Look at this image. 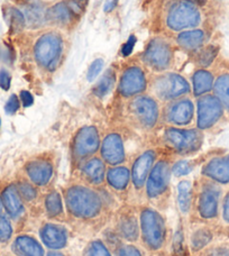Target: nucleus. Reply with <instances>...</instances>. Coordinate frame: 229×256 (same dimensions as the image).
Instances as JSON below:
<instances>
[{
	"instance_id": "nucleus-12",
	"label": "nucleus",
	"mask_w": 229,
	"mask_h": 256,
	"mask_svg": "<svg viewBox=\"0 0 229 256\" xmlns=\"http://www.w3.org/2000/svg\"><path fill=\"white\" fill-rule=\"evenodd\" d=\"M171 176L170 163L166 160L158 161L150 170L146 180V194L150 199L158 198L168 188Z\"/></svg>"
},
{
	"instance_id": "nucleus-17",
	"label": "nucleus",
	"mask_w": 229,
	"mask_h": 256,
	"mask_svg": "<svg viewBox=\"0 0 229 256\" xmlns=\"http://www.w3.org/2000/svg\"><path fill=\"white\" fill-rule=\"evenodd\" d=\"M25 171L32 184L46 186L53 176V164L45 158H36L26 164Z\"/></svg>"
},
{
	"instance_id": "nucleus-32",
	"label": "nucleus",
	"mask_w": 229,
	"mask_h": 256,
	"mask_svg": "<svg viewBox=\"0 0 229 256\" xmlns=\"http://www.w3.org/2000/svg\"><path fill=\"white\" fill-rule=\"evenodd\" d=\"M6 20L8 22L9 28H10L12 33L14 34L20 33L26 26V20L24 14L17 8H8L6 14Z\"/></svg>"
},
{
	"instance_id": "nucleus-19",
	"label": "nucleus",
	"mask_w": 229,
	"mask_h": 256,
	"mask_svg": "<svg viewBox=\"0 0 229 256\" xmlns=\"http://www.w3.org/2000/svg\"><path fill=\"white\" fill-rule=\"evenodd\" d=\"M40 238L48 248L60 250L66 245L68 232L66 228L62 226L56 225V224H46L40 230Z\"/></svg>"
},
{
	"instance_id": "nucleus-3",
	"label": "nucleus",
	"mask_w": 229,
	"mask_h": 256,
	"mask_svg": "<svg viewBox=\"0 0 229 256\" xmlns=\"http://www.w3.org/2000/svg\"><path fill=\"white\" fill-rule=\"evenodd\" d=\"M140 232L145 245L150 250L162 248L166 240V224L156 210L146 208L140 214Z\"/></svg>"
},
{
	"instance_id": "nucleus-30",
	"label": "nucleus",
	"mask_w": 229,
	"mask_h": 256,
	"mask_svg": "<svg viewBox=\"0 0 229 256\" xmlns=\"http://www.w3.org/2000/svg\"><path fill=\"white\" fill-rule=\"evenodd\" d=\"M116 82V73L109 68L94 86V94L99 98H104L112 90Z\"/></svg>"
},
{
	"instance_id": "nucleus-21",
	"label": "nucleus",
	"mask_w": 229,
	"mask_h": 256,
	"mask_svg": "<svg viewBox=\"0 0 229 256\" xmlns=\"http://www.w3.org/2000/svg\"><path fill=\"white\" fill-rule=\"evenodd\" d=\"M82 176L91 184H102L106 179V166L104 160L91 158L84 163L81 168Z\"/></svg>"
},
{
	"instance_id": "nucleus-11",
	"label": "nucleus",
	"mask_w": 229,
	"mask_h": 256,
	"mask_svg": "<svg viewBox=\"0 0 229 256\" xmlns=\"http://www.w3.org/2000/svg\"><path fill=\"white\" fill-rule=\"evenodd\" d=\"M148 88V80L144 71L140 66H130L126 68L119 80L118 91L122 97L134 98L143 94Z\"/></svg>"
},
{
	"instance_id": "nucleus-29",
	"label": "nucleus",
	"mask_w": 229,
	"mask_h": 256,
	"mask_svg": "<svg viewBox=\"0 0 229 256\" xmlns=\"http://www.w3.org/2000/svg\"><path fill=\"white\" fill-rule=\"evenodd\" d=\"M138 222L134 216L126 214L118 224V230L126 240H136L138 237Z\"/></svg>"
},
{
	"instance_id": "nucleus-23",
	"label": "nucleus",
	"mask_w": 229,
	"mask_h": 256,
	"mask_svg": "<svg viewBox=\"0 0 229 256\" xmlns=\"http://www.w3.org/2000/svg\"><path fill=\"white\" fill-rule=\"evenodd\" d=\"M74 17L76 14L73 12L70 4L68 2H58L46 12L48 22H51L52 24L60 26L71 24Z\"/></svg>"
},
{
	"instance_id": "nucleus-31",
	"label": "nucleus",
	"mask_w": 229,
	"mask_h": 256,
	"mask_svg": "<svg viewBox=\"0 0 229 256\" xmlns=\"http://www.w3.org/2000/svg\"><path fill=\"white\" fill-rule=\"evenodd\" d=\"M192 201V186L190 181H181L178 186V204L183 214L189 212Z\"/></svg>"
},
{
	"instance_id": "nucleus-16",
	"label": "nucleus",
	"mask_w": 229,
	"mask_h": 256,
	"mask_svg": "<svg viewBox=\"0 0 229 256\" xmlns=\"http://www.w3.org/2000/svg\"><path fill=\"white\" fill-rule=\"evenodd\" d=\"M155 160H156V154L153 150H148L144 153H142L136 161L132 164V181L135 188L140 189L143 188L148 180L150 170L154 166Z\"/></svg>"
},
{
	"instance_id": "nucleus-26",
	"label": "nucleus",
	"mask_w": 229,
	"mask_h": 256,
	"mask_svg": "<svg viewBox=\"0 0 229 256\" xmlns=\"http://www.w3.org/2000/svg\"><path fill=\"white\" fill-rule=\"evenodd\" d=\"M130 171L126 166H114L107 172V181L112 188L125 190L130 184Z\"/></svg>"
},
{
	"instance_id": "nucleus-24",
	"label": "nucleus",
	"mask_w": 229,
	"mask_h": 256,
	"mask_svg": "<svg viewBox=\"0 0 229 256\" xmlns=\"http://www.w3.org/2000/svg\"><path fill=\"white\" fill-rule=\"evenodd\" d=\"M204 33L200 30H184L178 35L176 42L178 46L186 51L194 52L202 46L204 43Z\"/></svg>"
},
{
	"instance_id": "nucleus-20",
	"label": "nucleus",
	"mask_w": 229,
	"mask_h": 256,
	"mask_svg": "<svg viewBox=\"0 0 229 256\" xmlns=\"http://www.w3.org/2000/svg\"><path fill=\"white\" fill-rule=\"evenodd\" d=\"M2 204L9 216L14 219L20 218L25 212L22 199L16 184H9L2 191Z\"/></svg>"
},
{
	"instance_id": "nucleus-47",
	"label": "nucleus",
	"mask_w": 229,
	"mask_h": 256,
	"mask_svg": "<svg viewBox=\"0 0 229 256\" xmlns=\"http://www.w3.org/2000/svg\"><path fill=\"white\" fill-rule=\"evenodd\" d=\"M222 217H224V220L229 224V192L225 196V198H224Z\"/></svg>"
},
{
	"instance_id": "nucleus-49",
	"label": "nucleus",
	"mask_w": 229,
	"mask_h": 256,
	"mask_svg": "<svg viewBox=\"0 0 229 256\" xmlns=\"http://www.w3.org/2000/svg\"><path fill=\"white\" fill-rule=\"evenodd\" d=\"M186 2L194 4H204L206 2H207V0H186Z\"/></svg>"
},
{
	"instance_id": "nucleus-28",
	"label": "nucleus",
	"mask_w": 229,
	"mask_h": 256,
	"mask_svg": "<svg viewBox=\"0 0 229 256\" xmlns=\"http://www.w3.org/2000/svg\"><path fill=\"white\" fill-rule=\"evenodd\" d=\"M214 91L224 109L229 112V73H222L217 78L214 84Z\"/></svg>"
},
{
	"instance_id": "nucleus-2",
	"label": "nucleus",
	"mask_w": 229,
	"mask_h": 256,
	"mask_svg": "<svg viewBox=\"0 0 229 256\" xmlns=\"http://www.w3.org/2000/svg\"><path fill=\"white\" fill-rule=\"evenodd\" d=\"M63 53L61 35L50 32L40 36L34 46V58L38 66L45 70H56Z\"/></svg>"
},
{
	"instance_id": "nucleus-8",
	"label": "nucleus",
	"mask_w": 229,
	"mask_h": 256,
	"mask_svg": "<svg viewBox=\"0 0 229 256\" xmlns=\"http://www.w3.org/2000/svg\"><path fill=\"white\" fill-rule=\"evenodd\" d=\"M196 106V124L199 130H209L216 125L222 116L224 107L214 94L201 96Z\"/></svg>"
},
{
	"instance_id": "nucleus-48",
	"label": "nucleus",
	"mask_w": 229,
	"mask_h": 256,
	"mask_svg": "<svg viewBox=\"0 0 229 256\" xmlns=\"http://www.w3.org/2000/svg\"><path fill=\"white\" fill-rule=\"evenodd\" d=\"M117 4V0H109V2L104 4V10L106 12H110L112 9L116 7Z\"/></svg>"
},
{
	"instance_id": "nucleus-37",
	"label": "nucleus",
	"mask_w": 229,
	"mask_h": 256,
	"mask_svg": "<svg viewBox=\"0 0 229 256\" xmlns=\"http://www.w3.org/2000/svg\"><path fill=\"white\" fill-rule=\"evenodd\" d=\"M86 256H112L102 242L94 240L86 248Z\"/></svg>"
},
{
	"instance_id": "nucleus-34",
	"label": "nucleus",
	"mask_w": 229,
	"mask_h": 256,
	"mask_svg": "<svg viewBox=\"0 0 229 256\" xmlns=\"http://www.w3.org/2000/svg\"><path fill=\"white\" fill-rule=\"evenodd\" d=\"M45 208L50 217H56L62 214V198L58 191H52L45 198Z\"/></svg>"
},
{
	"instance_id": "nucleus-39",
	"label": "nucleus",
	"mask_w": 229,
	"mask_h": 256,
	"mask_svg": "<svg viewBox=\"0 0 229 256\" xmlns=\"http://www.w3.org/2000/svg\"><path fill=\"white\" fill-rule=\"evenodd\" d=\"M12 235V227L8 219L0 217V242L4 243L10 240Z\"/></svg>"
},
{
	"instance_id": "nucleus-50",
	"label": "nucleus",
	"mask_w": 229,
	"mask_h": 256,
	"mask_svg": "<svg viewBox=\"0 0 229 256\" xmlns=\"http://www.w3.org/2000/svg\"><path fill=\"white\" fill-rule=\"evenodd\" d=\"M2 208H4V204H2V196H0V216H2Z\"/></svg>"
},
{
	"instance_id": "nucleus-22",
	"label": "nucleus",
	"mask_w": 229,
	"mask_h": 256,
	"mask_svg": "<svg viewBox=\"0 0 229 256\" xmlns=\"http://www.w3.org/2000/svg\"><path fill=\"white\" fill-rule=\"evenodd\" d=\"M12 250L17 256H44V250L38 240L30 236H18L12 243Z\"/></svg>"
},
{
	"instance_id": "nucleus-33",
	"label": "nucleus",
	"mask_w": 229,
	"mask_h": 256,
	"mask_svg": "<svg viewBox=\"0 0 229 256\" xmlns=\"http://www.w3.org/2000/svg\"><path fill=\"white\" fill-rule=\"evenodd\" d=\"M212 240V234L208 228H199L191 235V248L196 252L204 248Z\"/></svg>"
},
{
	"instance_id": "nucleus-9",
	"label": "nucleus",
	"mask_w": 229,
	"mask_h": 256,
	"mask_svg": "<svg viewBox=\"0 0 229 256\" xmlns=\"http://www.w3.org/2000/svg\"><path fill=\"white\" fill-rule=\"evenodd\" d=\"M100 145L102 143L97 128L94 126L82 127L73 140V156L79 161L90 158L99 150Z\"/></svg>"
},
{
	"instance_id": "nucleus-45",
	"label": "nucleus",
	"mask_w": 229,
	"mask_h": 256,
	"mask_svg": "<svg viewBox=\"0 0 229 256\" xmlns=\"http://www.w3.org/2000/svg\"><path fill=\"white\" fill-rule=\"evenodd\" d=\"M20 102H22V106H24V107H30L32 104H34L33 96H32L30 92H28V91H26V90L22 91L20 96Z\"/></svg>"
},
{
	"instance_id": "nucleus-13",
	"label": "nucleus",
	"mask_w": 229,
	"mask_h": 256,
	"mask_svg": "<svg viewBox=\"0 0 229 256\" xmlns=\"http://www.w3.org/2000/svg\"><path fill=\"white\" fill-rule=\"evenodd\" d=\"M194 106L189 98H178L164 108V118L168 124L174 126H186L194 120Z\"/></svg>"
},
{
	"instance_id": "nucleus-36",
	"label": "nucleus",
	"mask_w": 229,
	"mask_h": 256,
	"mask_svg": "<svg viewBox=\"0 0 229 256\" xmlns=\"http://www.w3.org/2000/svg\"><path fill=\"white\" fill-rule=\"evenodd\" d=\"M16 186L22 200L32 201L36 198V189L34 188L33 184H30V182L22 181Z\"/></svg>"
},
{
	"instance_id": "nucleus-5",
	"label": "nucleus",
	"mask_w": 229,
	"mask_h": 256,
	"mask_svg": "<svg viewBox=\"0 0 229 256\" xmlns=\"http://www.w3.org/2000/svg\"><path fill=\"white\" fill-rule=\"evenodd\" d=\"M163 140L168 148L180 154L194 153L202 144V134L198 130L168 127L164 130Z\"/></svg>"
},
{
	"instance_id": "nucleus-14",
	"label": "nucleus",
	"mask_w": 229,
	"mask_h": 256,
	"mask_svg": "<svg viewBox=\"0 0 229 256\" xmlns=\"http://www.w3.org/2000/svg\"><path fill=\"white\" fill-rule=\"evenodd\" d=\"M220 189L216 184L206 182L202 184L198 198V212L204 219H212L218 216Z\"/></svg>"
},
{
	"instance_id": "nucleus-10",
	"label": "nucleus",
	"mask_w": 229,
	"mask_h": 256,
	"mask_svg": "<svg viewBox=\"0 0 229 256\" xmlns=\"http://www.w3.org/2000/svg\"><path fill=\"white\" fill-rule=\"evenodd\" d=\"M173 56L171 45L163 38H154L144 52V62L155 71H164L170 66Z\"/></svg>"
},
{
	"instance_id": "nucleus-43",
	"label": "nucleus",
	"mask_w": 229,
	"mask_h": 256,
	"mask_svg": "<svg viewBox=\"0 0 229 256\" xmlns=\"http://www.w3.org/2000/svg\"><path fill=\"white\" fill-rule=\"evenodd\" d=\"M10 84H12V76L6 68H2L0 70V88L2 90L7 91L10 88Z\"/></svg>"
},
{
	"instance_id": "nucleus-42",
	"label": "nucleus",
	"mask_w": 229,
	"mask_h": 256,
	"mask_svg": "<svg viewBox=\"0 0 229 256\" xmlns=\"http://www.w3.org/2000/svg\"><path fill=\"white\" fill-rule=\"evenodd\" d=\"M117 256H142V253L135 246L125 245L118 248Z\"/></svg>"
},
{
	"instance_id": "nucleus-51",
	"label": "nucleus",
	"mask_w": 229,
	"mask_h": 256,
	"mask_svg": "<svg viewBox=\"0 0 229 256\" xmlns=\"http://www.w3.org/2000/svg\"><path fill=\"white\" fill-rule=\"evenodd\" d=\"M48 256H64L61 253H58V252H53V253H50Z\"/></svg>"
},
{
	"instance_id": "nucleus-6",
	"label": "nucleus",
	"mask_w": 229,
	"mask_h": 256,
	"mask_svg": "<svg viewBox=\"0 0 229 256\" xmlns=\"http://www.w3.org/2000/svg\"><path fill=\"white\" fill-rule=\"evenodd\" d=\"M152 88L155 96L163 102H172L190 92V86L184 78L171 72L155 78Z\"/></svg>"
},
{
	"instance_id": "nucleus-18",
	"label": "nucleus",
	"mask_w": 229,
	"mask_h": 256,
	"mask_svg": "<svg viewBox=\"0 0 229 256\" xmlns=\"http://www.w3.org/2000/svg\"><path fill=\"white\" fill-rule=\"evenodd\" d=\"M202 174L216 184H229V155L210 160L204 166Z\"/></svg>"
},
{
	"instance_id": "nucleus-1",
	"label": "nucleus",
	"mask_w": 229,
	"mask_h": 256,
	"mask_svg": "<svg viewBox=\"0 0 229 256\" xmlns=\"http://www.w3.org/2000/svg\"><path fill=\"white\" fill-rule=\"evenodd\" d=\"M66 204L73 216L82 219L97 217L102 209V199L84 186H72L66 192Z\"/></svg>"
},
{
	"instance_id": "nucleus-44",
	"label": "nucleus",
	"mask_w": 229,
	"mask_h": 256,
	"mask_svg": "<svg viewBox=\"0 0 229 256\" xmlns=\"http://www.w3.org/2000/svg\"><path fill=\"white\" fill-rule=\"evenodd\" d=\"M135 43H136V38L134 35H132L130 38L127 40V42L124 44V46L122 48V54L124 56H128L132 52V50H134V46H135Z\"/></svg>"
},
{
	"instance_id": "nucleus-46",
	"label": "nucleus",
	"mask_w": 229,
	"mask_h": 256,
	"mask_svg": "<svg viewBox=\"0 0 229 256\" xmlns=\"http://www.w3.org/2000/svg\"><path fill=\"white\" fill-rule=\"evenodd\" d=\"M206 256H229V248H226V246L214 248L208 250V253L206 254Z\"/></svg>"
},
{
	"instance_id": "nucleus-4",
	"label": "nucleus",
	"mask_w": 229,
	"mask_h": 256,
	"mask_svg": "<svg viewBox=\"0 0 229 256\" xmlns=\"http://www.w3.org/2000/svg\"><path fill=\"white\" fill-rule=\"evenodd\" d=\"M128 114L138 127L152 130L160 118V108L156 100L148 96H137L128 104Z\"/></svg>"
},
{
	"instance_id": "nucleus-52",
	"label": "nucleus",
	"mask_w": 229,
	"mask_h": 256,
	"mask_svg": "<svg viewBox=\"0 0 229 256\" xmlns=\"http://www.w3.org/2000/svg\"><path fill=\"white\" fill-rule=\"evenodd\" d=\"M72 2H81V0H72Z\"/></svg>"
},
{
	"instance_id": "nucleus-7",
	"label": "nucleus",
	"mask_w": 229,
	"mask_h": 256,
	"mask_svg": "<svg viewBox=\"0 0 229 256\" xmlns=\"http://www.w3.org/2000/svg\"><path fill=\"white\" fill-rule=\"evenodd\" d=\"M201 22V14L194 4L186 0L172 4L166 15V25L170 30L181 32L194 28Z\"/></svg>"
},
{
	"instance_id": "nucleus-40",
	"label": "nucleus",
	"mask_w": 229,
	"mask_h": 256,
	"mask_svg": "<svg viewBox=\"0 0 229 256\" xmlns=\"http://www.w3.org/2000/svg\"><path fill=\"white\" fill-rule=\"evenodd\" d=\"M104 68V60L102 58H97L94 60L91 66L88 68V73H86V80L88 81H94L96 78L99 76V73L102 72Z\"/></svg>"
},
{
	"instance_id": "nucleus-35",
	"label": "nucleus",
	"mask_w": 229,
	"mask_h": 256,
	"mask_svg": "<svg viewBox=\"0 0 229 256\" xmlns=\"http://www.w3.org/2000/svg\"><path fill=\"white\" fill-rule=\"evenodd\" d=\"M218 54V48L214 45H209V46L202 48L198 56V63L200 66L207 68L212 66Z\"/></svg>"
},
{
	"instance_id": "nucleus-25",
	"label": "nucleus",
	"mask_w": 229,
	"mask_h": 256,
	"mask_svg": "<svg viewBox=\"0 0 229 256\" xmlns=\"http://www.w3.org/2000/svg\"><path fill=\"white\" fill-rule=\"evenodd\" d=\"M192 84H194V94L196 97L207 94L214 88V76L204 68L196 71L192 76Z\"/></svg>"
},
{
	"instance_id": "nucleus-41",
	"label": "nucleus",
	"mask_w": 229,
	"mask_h": 256,
	"mask_svg": "<svg viewBox=\"0 0 229 256\" xmlns=\"http://www.w3.org/2000/svg\"><path fill=\"white\" fill-rule=\"evenodd\" d=\"M20 107V99L18 98L16 94H12L7 100L6 104H4V112H6L8 115H14V114H16L18 112Z\"/></svg>"
},
{
	"instance_id": "nucleus-27",
	"label": "nucleus",
	"mask_w": 229,
	"mask_h": 256,
	"mask_svg": "<svg viewBox=\"0 0 229 256\" xmlns=\"http://www.w3.org/2000/svg\"><path fill=\"white\" fill-rule=\"evenodd\" d=\"M46 12L42 4L38 2H30L25 6L24 16L26 20V24L28 26L38 28V27L42 26L45 22H46Z\"/></svg>"
},
{
	"instance_id": "nucleus-15",
	"label": "nucleus",
	"mask_w": 229,
	"mask_h": 256,
	"mask_svg": "<svg viewBox=\"0 0 229 256\" xmlns=\"http://www.w3.org/2000/svg\"><path fill=\"white\" fill-rule=\"evenodd\" d=\"M100 148L102 160L110 166H118L125 161V145L122 137L118 132H110L104 137Z\"/></svg>"
},
{
	"instance_id": "nucleus-38",
	"label": "nucleus",
	"mask_w": 229,
	"mask_h": 256,
	"mask_svg": "<svg viewBox=\"0 0 229 256\" xmlns=\"http://www.w3.org/2000/svg\"><path fill=\"white\" fill-rule=\"evenodd\" d=\"M194 166H192L190 161H186V160H182V161H178L174 164L172 168V172L176 176H183L189 174L192 171Z\"/></svg>"
}]
</instances>
